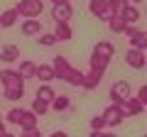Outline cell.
<instances>
[{"label": "cell", "instance_id": "1", "mask_svg": "<svg viewBox=\"0 0 147 137\" xmlns=\"http://www.w3.org/2000/svg\"><path fill=\"white\" fill-rule=\"evenodd\" d=\"M17 15L25 17V20H37V17L44 12V3L42 0H20L15 5Z\"/></svg>", "mask_w": 147, "mask_h": 137}, {"label": "cell", "instance_id": "2", "mask_svg": "<svg viewBox=\"0 0 147 137\" xmlns=\"http://www.w3.org/2000/svg\"><path fill=\"white\" fill-rule=\"evenodd\" d=\"M100 118H103L105 127H118L125 122V110H123V105H108L103 113H100Z\"/></svg>", "mask_w": 147, "mask_h": 137}, {"label": "cell", "instance_id": "3", "mask_svg": "<svg viewBox=\"0 0 147 137\" xmlns=\"http://www.w3.org/2000/svg\"><path fill=\"white\" fill-rule=\"evenodd\" d=\"M130 93L132 91H130V83L127 81H115V83L110 86V100H113L110 105H123L130 98Z\"/></svg>", "mask_w": 147, "mask_h": 137}, {"label": "cell", "instance_id": "4", "mask_svg": "<svg viewBox=\"0 0 147 137\" xmlns=\"http://www.w3.org/2000/svg\"><path fill=\"white\" fill-rule=\"evenodd\" d=\"M49 66H52V71H54V79H59V81H66L69 74L74 71L71 61H69L66 56H54V64H49Z\"/></svg>", "mask_w": 147, "mask_h": 137}, {"label": "cell", "instance_id": "5", "mask_svg": "<svg viewBox=\"0 0 147 137\" xmlns=\"http://www.w3.org/2000/svg\"><path fill=\"white\" fill-rule=\"evenodd\" d=\"M123 34L130 37V49H140V52H145V47H147V34H145V30H140V27H127Z\"/></svg>", "mask_w": 147, "mask_h": 137}, {"label": "cell", "instance_id": "6", "mask_svg": "<svg viewBox=\"0 0 147 137\" xmlns=\"http://www.w3.org/2000/svg\"><path fill=\"white\" fill-rule=\"evenodd\" d=\"M3 98L5 100H12V103H17V100H22V95H25V81H17V83H7L5 88H3Z\"/></svg>", "mask_w": 147, "mask_h": 137}, {"label": "cell", "instance_id": "7", "mask_svg": "<svg viewBox=\"0 0 147 137\" xmlns=\"http://www.w3.org/2000/svg\"><path fill=\"white\" fill-rule=\"evenodd\" d=\"M74 15L71 3H59V5H52V20L54 22H69Z\"/></svg>", "mask_w": 147, "mask_h": 137}, {"label": "cell", "instance_id": "8", "mask_svg": "<svg viewBox=\"0 0 147 137\" xmlns=\"http://www.w3.org/2000/svg\"><path fill=\"white\" fill-rule=\"evenodd\" d=\"M91 56H98V59H103V61L110 64V59L115 56V44L113 42H98L93 47V54H91Z\"/></svg>", "mask_w": 147, "mask_h": 137}, {"label": "cell", "instance_id": "9", "mask_svg": "<svg viewBox=\"0 0 147 137\" xmlns=\"http://www.w3.org/2000/svg\"><path fill=\"white\" fill-rule=\"evenodd\" d=\"M88 12L100 20L108 22L110 20V10H108V0H88Z\"/></svg>", "mask_w": 147, "mask_h": 137}, {"label": "cell", "instance_id": "10", "mask_svg": "<svg viewBox=\"0 0 147 137\" xmlns=\"http://www.w3.org/2000/svg\"><path fill=\"white\" fill-rule=\"evenodd\" d=\"M125 64L130 68H145V52H140V49H127L125 52Z\"/></svg>", "mask_w": 147, "mask_h": 137}, {"label": "cell", "instance_id": "11", "mask_svg": "<svg viewBox=\"0 0 147 137\" xmlns=\"http://www.w3.org/2000/svg\"><path fill=\"white\" fill-rule=\"evenodd\" d=\"M17 59H20V47L17 44H5L0 49V61L3 64H15Z\"/></svg>", "mask_w": 147, "mask_h": 137}, {"label": "cell", "instance_id": "12", "mask_svg": "<svg viewBox=\"0 0 147 137\" xmlns=\"http://www.w3.org/2000/svg\"><path fill=\"white\" fill-rule=\"evenodd\" d=\"M140 17H142V12H140V7H135V5H127L125 10L120 12V20L125 22L127 27H135V22H140Z\"/></svg>", "mask_w": 147, "mask_h": 137}, {"label": "cell", "instance_id": "13", "mask_svg": "<svg viewBox=\"0 0 147 137\" xmlns=\"http://www.w3.org/2000/svg\"><path fill=\"white\" fill-rule=\"evenodd\" d=\"M123 110H125V115H142L145 113V103H140L137 98H127L125 103H123Z\"/></svg>", "mask_w": 147, "mask_h": 137}, {"label": "cell", "instance_id": "14", "mask_svg": "<svg viewBox=\"0 0 147 137\" xmlns=\"http://www.w3.org/2000/svg\"><path fill=\"white\" fill-rule=\"evenodd\" d=\"M20 30H22L25 37H34V34H42V22L39 20H25L20 25Z\"/></svg>", "mask_w": 147, "mask_h": 137}, {"label": "cell", "instance_id": "15", "mask_svg": "<svg viewBox=\"0 0 147 137\" xmlns=\"http://www.w3.org/2000/svg\"><path fill=\"white\" fill-rule=\"evenodd\" d=\"M52 34L57 37V42H69V39L74 37V32H71V27H69V22H57V27H54Z\"/></svg>", "mask_w": 147, "mask_h": 137}, {"label": "cell", "instance_id": "16", "mask_svg": "<svg viewBox=\"0 0 147 137\" xmlns=\"http://www.w3.org/2000/svg\"><path fill=\"white\" fill-rule=\"evenodd\" d=\"M100 79H103V74H98V71H88V74H84L81 88H86V91H93V88H98Z\"/></svg>", "mask_w": 147, "mask_h": 137}, {"label": "cell", "instance_id": "17", "mask_svg": "<svg viewBox=\"0 0 147 137\" xmlns=\"http://www.w3.org/2000/svg\"><path fill=\"white\" fill-rule=\"evenodd\" d=\"M17 20H20L17 10H15V7H10V10H5L3 15H0V27H3V30H10V27H15Z\"/></svg>", "mask_w": 147, "mask_h": 137}, {"label": "cell", "instance_id": "18", "mask_svg": "<svg viewBox=\"0 0 147 137\" xmlns=\"http://www.w3.org/2000/svg\"><path fill=\"white\" fill-rule=\"evenodd\" d=\"M34 98H37V100H42V103H47V105H49V103L54 100V88H52L49 83H42L39 88H37Z\"/></svg>", "mask_w": 147, "mask_h": 137}, {"label": "cell", "instance_id": "19", "mask_svg": "<svg viewBox=\"0 0 147 137\" xmlns=\"http://www.w3.org/2000/svg\"><path fill=\"white\" fill-rule=\"evenodd\" d=\"M34 76L42 81V83H49V81H54V71H52V66H49V64H39V66L34 68Z\"/></svg>", "mask_w": 147, "mask_h": 137}, {"label": "cell", "instance_id": "20", "mask_svg": "<svg viewBox=\"0 0 147 137\" xmlns=\"http://www.w3.org/2000/svg\"><path fill=\"white\" fill-rule=\"evenodd\" d=\"M17 81H25V79L17 74L15 68H3V71H0V83H3V86H7V83H17Z\"/></svg>", "mask_w": 147, "mask_h": 137}, {"label": "cell", "instance_id": "21", "mask_svg": "<svg viewBox=\"0 0 147 137\" xmlns=\"http://www.w3.org/2000/svg\"><path fill=\"white\" fill-rule=\"evenodd\" d=\"M49 108H54L57 113H64V110L71 108V98H69V95H54V100L49 103Z\"/></svg>", "mask_w": 147, "mask_h": 137}, {"label": "cell", "instance_id": "22", "mask_svg": "<svg viewBox=\"0 0 147 137\" xmlns=\"http://www.w3.org/2000/svg\"><path fill=\"white\" fill-rule=\"evenodd\" d=\"M17 127H22V130H32V127H37V115L32 110H25L22 113V118H20V125Z\"/></svg>", "mask_w": 147, "mask_h": 137}, {"label": "cell", "instance_id": "23", "mask_svg": "<svg viewBox=\"0 0 147 137\" xmlns=\"http://www.w3.org/2000/svg\"><path fill=\"white\" fill-rule=\"evenodd\" d=\"M130 5L127 0H108V10H110V17H120V12Z\"/></svg>", "mask_w": 147, "mask_h": 137}, {"label": "cell", "instance_id": "24", "mask_svg": "<svg viewBox=\"0 0 147 137\" xmlns=\"http://www.w3.org/2000/svg\"><path fill=\"white\" fill-rule=\"evenodd\" d=\"M34 68H37V66H34V61H22V64H20V68H17V74H20L22 79L27 81V79H34Z\"/></svg>", "mask_w": 147, "mask_h": 137}, {"label": "cell", "instance_id": "25", "mask_svg": "<svg viewBox=\"0 0 147 137\" xmlns=\"http://www.w3.org/2000/svg\"><path fill=\"white\" fill-rule=\"evenodd\" d=\"M108 30L113 32V34H123V32L127 30V25L120 20V17H110V20H108Z\"/></svg>", "mask_w": 147, "mask_h": 137}, {"label": "cell", "instance_id": "26", "mask_svg": "<svg viewBox=\"0 0 147 137\" xmlns=\"http://www.w3.org/2000/svg\"><path fill=\"white\" fill-rule=\"evenodd\" d=\"M22 108H10V110H7V115H3L5 118V122H12V125H20V118H22Z\"/></svg>", "mask_w": 147, "mask_h": 137}, {"label": "cell", "instance_id": "27", "mask_svg": "<svg viewBox=\"0 0 147 137\" xmlns=\"http://www.w3.org/2000/svg\"><path fill=\"white\" fill-rule=\"evenodd\" d=\"M32 113H34V115L37 118H39V115H47V113H49V105H47V103H42V100H32Z\"/></svg>", "mask_w": 147, "mask_h": 137}, {"label": "cell", "instance_id": "28", "mask_svg": "<svg viewBox=\"0 0 147 137\" xmlns=\"http://www.w3.org/2000/svg\"><path fill=\"white\" fill-rule=\"evenodd\" d=\"M105 68H108V61L98 56H91V71H98V74H105Z\"/></svg>", "mask_w": 147, "mask_h": 137}, {"label": "cell", "instance_id": "29", "mask_svg": "<svg viewBox=\"0 0 147 137\" xmlns=\"http://www.w3.org/2000/svg\"><path fill=\"white\" fill-rule=\"evenodd\" d=\"M81 81H84V74H81L79 68H74L71 74H69V79H66V83H71V86H81Z\"/></svg>", "mask_w": 147, "mask_h": 137}, {"label": "cell", "instance_id": "30", "mask_svg": "<svg viewBox=\"0 0 147 137\" xmlns=\"http://www.w3.org/2000/svg\"><path fill=\"white\" fill-rule=\"evenodd\" d=\"M39 44H42V47H54V44H57V37H54L52 32H47V34H39Z\"/></svg>", "mask_w": 147, "mask_h": 137}, {"label": "cell", "instance_id": "31", "mask_svg": "<svg viewBox=\"0 0 147 137\" xmlns=\"http://www.w3.org/2000/svg\"><path fill=\"white\" fill-rule=\"evenodd\" d=\"M103 127H105V122H103V118H100V115L91 118V130H103Z\"/></svg>", "mask_w": 147, "mask_h": 137}, {"label": "cell", "instance_id": "32", "mask_svg": "<svg viewBox=\"0 0 147 137\" xmlns=\"http://www.w3.org/2000/svg\"><path fill=\"white\" fill-rule=\"evenodd\" d=\"M20 137H42V132H39V127H32V130H22Z\"/></svg>", "mask_w": 147, "mask_h": 137}, {"label": "cell", "instance_id": "33", "mask_svg": "<svg viewBox=\"0 0 147 137\" xmlns=\"http://www.w3.org/2000/svg\"><path fill=\"white\" fill-rule=\"evenodd\" d=\"M137 100H140V103H145V86H140V88H137V95H135Z\"/></svg>", "mask_w": 147, "mask_h": 137}, {"label": "cell", "instance_id": "34", "mask_svg": "<svg viewBox=\"0 0 147 137\" xmlns=\"http://www.w3.org/2000/svg\"><path fill=\"white\" fill-rule=\"evenodd\" d=\"M5 118H3V115H0V137H3V135H5Z\"/></svg>", "mask_w": 147, "mask_h": 137}, {"label": "cell", "instance_id": "35", "mask_svg": "<svg viewBox=\"0 0 147 137\" xmlns=\"http://www.w3.org/2000/svg\"><path fill=\"white\" fill-rule=\"evenodd\" d=\"M49 137H69V135H66V132H64V130H57V132H52V135H49Z\"/></svg>", "mask_w": 147, "mask_h": 137}, {"label": "cell", "instance_id": "36", "mask_svg": "<svg viewBox=\"0 0 147 137\" xmlns=\"http://www.w3.org/2000/svg\"><path fill=\"white\" fill-rule=\"evenodd\" d=\"M103 135H105L103 130H91V137H103Z\"/></svg>", "mask_w": 147, "mask_h": 137}, {"label": "cell", "instance_id": "37", "mask_svg": "<svg viewBox=\"0 0 147 137\" xmlns=\"http://www.w3.org/2000/svg\"><path fill=\"white\" fill-rule=\"evenodd\" d=\"M127 3H130V5H135V7H137V5H140V3H145V0H127Z\"/></svg>", "mask_w": 147, "mask_h": 137}, {"label": "cell", "instance_id": "38", "mask_svg": "<svg viewBox=\"0 0 147 137\" xmlns=\"http://www.w3.org/2000/svg\"><path fill=\"white\" fill-rule=\"evenodd\" d=\"M59 3H69V0H52V5H59Z\"/></svg>", "mask_w": 147, "mask_h": 137}, {"label": "cell", "instance_id": "39", "mask_svg": "<svg viewBox=\"0 0 147 137\" xmlns=\"http://www.w3.org/2000/svg\"><path fill=\"white\" fill-rule=\"evenodd\" d=\"M3 137H15V135H12V132H5V135H3Z\"/></svg>", "mask_w": 147, "mask_h": 137}, {"label": "cell", "instance_id": "40", "mask_svg": "<svg viewBox=\"0 0 147 137\" xmlns=\"http://www.w3.org/2000/svg\"><path fill=\"white\" fill-rule=\"evenodd\" d=\"M103 137H118V135H113V132H110V135H103Z\"/></svg>", "mask_w": 147, "mask_h": 137}]
</instances>
